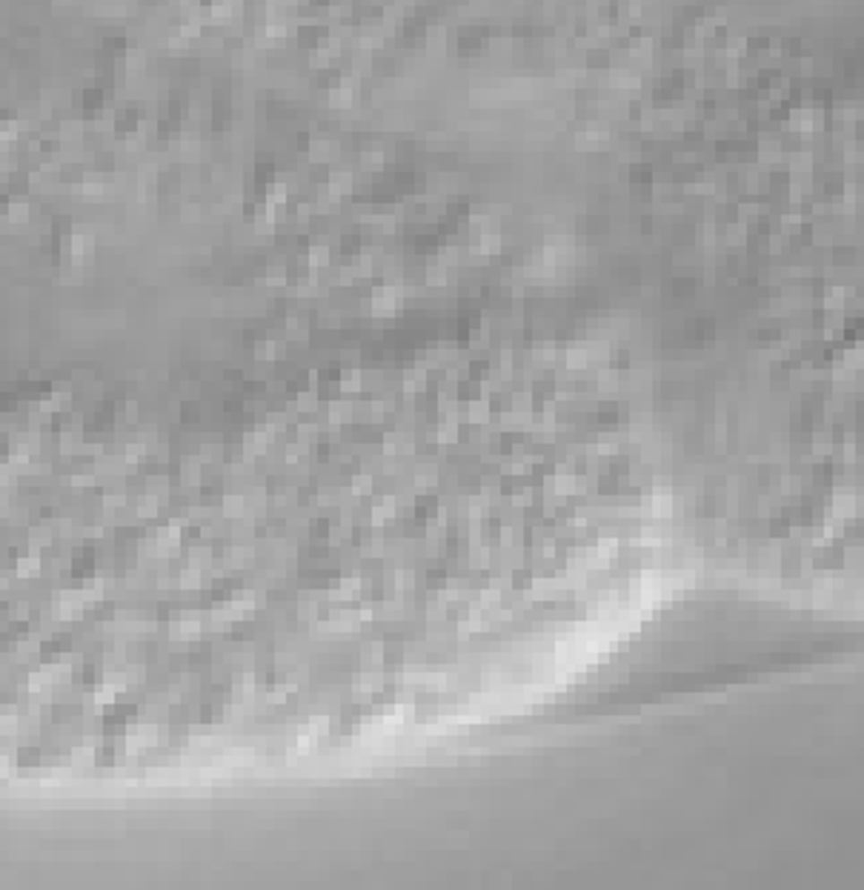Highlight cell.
Masks as SVG:
<instances>
[{"mask_svg": "<svg viewBox=\"0 0 864 890\" xmlns=\"http://www.w3.org/2000/svg\"><path fill=\"white\" fill-rule=\"evenodd\" d=\"M38 567H40V559H38V556H21V559H14V570H18L21 576H35V573H38Z\"/></svg>", "mask_w": 864, "mask_h": 890, "instance_id": "cell-1", "label": "cell"}]
</instances>
